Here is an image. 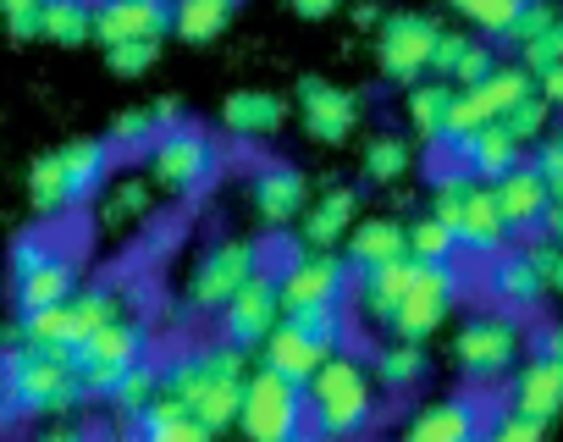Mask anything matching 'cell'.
I'll list each match as a JSON object with an SVG mask.
<instances>
[{
  "label": "cell",
  "instance_id": "cell-1",
  "mask_svg": "<svg viewBox=\"0 0 563 442\" xmlns=\"http://www.w3.org/2000/svg\"><path fill=\"white\" fill-rule=\"evenodd\" d=\"M0 393L12 398L18 420H62L89 404V382L78 371V349L12 338L0 349Z\"/></svg>",
  "mask_w": 563,
  "mask_h": 442
},
{
  "label": "cell",
  "instance_id": "cell-2",
  "mask_svg": "<svg viewBox=\"0 0 563 442\" xmlns=\"http://www.w3.org/2000/svg\"><path fill=\"white\" fill-rule=\"evenodd\" d=\"M243 376H249V349L238 343H210L199 354H183V360H166L161 365V393L183 398L205 431H221V426H238V404H243Z\"/></svg>",
  "mask_w": 563,
  "mask_h": 442
},
{
  "label": "cell",
  "instance_id": "cell-3",
  "mask_svg": "<svg viewBox=\"0 0 563 442\" xmlns=\"http://www.w3.org/2000/svg\"><path fill=\"white\" fill-rule=\"evenodd\" d=\"M305 404H310V426L321 437H360L376 426V409H382V387L371 376L365 360L332 349L316 376L305 382Z\"/></svg>",
  "mask_w": 563,
  "mask_h": 442
},
{
  "label": "cell",
  "instance_id": "cell-4",
  "mask_svg": "<svg viewBox=\"0 0 563 442\" xmlns=\"http://www.w3.org/2000/svg\"><path fill=\"white\" fill-rule=\"evenodd\" d=\"M111 177V139H73L34 161L29 172V205L40 221H56L78 205H89Z\"/></svg>",
  "mask_w": 563,
  "mask_h": 442
},
{
  "label": "cell",
  "instance_id": "cell-5",
  "mask_svg": "<svg viewBox=\"0 0 563 442\" xmlns=\"http://www.w3.org/2000/svg\"><path fill=\"white\" fill-rule=\"evenodd\" d=\"M117 316H128V294L111 288V283H95V288H78V294L62 299V305L18 310V327L7 332V343H12V338H29V343H67V349H78L95 327H106V321H117Z\"/></svg>",
  "mask_w": 563,
  "mask_h": 442
},
{
  "label": "cell",
  "instance_id": "cell-6",
  "mask_svg": "<svg viewBox=\"0 0 563 442\" xmlns=\"http://www.w3.org/2000/svg\"><path fill=\"white\" fill-rule=\"evenodd\" d=\"M144 155H150V177H155V188L172 194V199H194V194H205V188L216 183V172H221V150H216V139H210L205 128H194V122H166Z\"/></svg>",
  "mask_w": 563,
  "mask_h": 442
},
{
  "label": "cell",
  "instance_id": "cell-7",
  "mask_svg": "<svg viewBox=\"0 0 563 442\" xmlns=\"http://www.w3.org/2000/svg\"><path fill=\"white\" fill-rule=\"evenodd\" d=\"M238 426L254 442H294L310 426V404H305V382L282 376L271 365L243 376V404H238Z\"/></svg>",
  "mask_w": 563,
  "mask_h": 442
},
{
  "label": "cell",
  "instance_id": "cell-8",
  "mask_svg": "<svg viewBox=\"0 0 563 442\" xmlns=\"http://www.w3.org/2000/svg\"><path fill=\"white\" fill-rule=\"evenodd\" d=\"M7 277H12V299L18 310H45L78 294V261L45 239V233H23L7 255Z\"/></svg>",
  "mask_w": 563,
  "mask_h": 442
},
{
  "label": "cell",
  "instance_id": "cell-9",
  "mask_svg": "<svg viewBox=\"0 0 563 442\" xmlns=\"http://www.w3.org/2000/svg\"><path fill=\"white\" fill-rule=\"evenodd\" d=\"M519 354H525V327H519L514 310H486V316L464 321V332H459V343H453V360H459V371H464L475 387L503 382V376L519 365Z\"/></svg>",
  "mask_w": 563,
  "mask_h": 442
},
{
  "label": "cell",
  "instance_id": "cell-10",
  "mask_svg": "<svg viewBox=\"0 0 563 442\" xmlns=\"http://www.w3.org/2000/svg\"><path fill=\"white\" fill-rule=\"evenodd\" d=\"M459 294H464V277H459L453 261H420V272H415L409 294L398 299L387 332H393V338H420V343H426V338L442 332V321L459 310Z\"/></svg>",
  "mask_w": 563,
  "mask_h": 442
},
{
  "label": "cell",
  "instance_id": "cell-11",
  "mask_svg": "<svg viewBox=\"0 0 563 442\" xmlns=\"http://www.w3.org/2000/svg\"><path fill=\"white\" fill-rule=\"evenodd\" d=\"M139 360H150V327L139 316H117L78 343V371L89 382V398H106L117 387V376L133 371Z\"/></svg>",
  "mask_w": 563,
  "mask_h": 442
},
{
  "label": "cell",
  "instance_id": "cell-12",
  "mask_svg": "<svg viewBox=\"0 0 563 442\" xmlns=\"http://www.w3.org/2000/svg\"><path fill=\"white\" fill-rule=\"evenodd\" d=\"M254 272H265V250H260L254 239H221V244L205 250V261L194 266V277H188V305L205 310V316H216Z\"/></svg>",
  "mask_w": 563,
  "mask_h": 442
},
{
  "label": "cell",
  "instance_id": "cell-13",
  "mask_svg": "<svg viewBox=\"0 0 563 442\" xmlns=\"http://www.w3.org/2000/svg\"><path fill=\"white\" fill-rule=\"evenodd\" d=\"M552 239H541V244H503L492 261H486V288H492V299L497 305H508V310H536L547 294H552V283H547V261H552Z\"/></svg>",
  "mask_w": 563,
  "mask_h": 442
},
{
  "label": "cell",
  "instance_id": "cell-14",
  "mask_svg": "<svg viewBox=\"0 0 563 442\" xmlns=\"http://www.w3.org/2000/svg\"><path fill=\"white\" fill-rule=\"evenodd\" d=\"M437 23L426 12H393L376 23V56H382V73L393 84H420L431 73V51H437Z\"/></svg>",
  "mask_w": 563,
  "mask_h": 442
},
{
  "label": "cell",
  "instance_id": "cell-15",
  "mask_svg": "<svg viewBox=\"0 0 563 442\" xmlns=\"http://www.w3.org/2000/svg\"><path fill=\"white\" fill-rule=\"evenodd\" d=\"M221 338L227 343H238V349H260L265 343V332L282 321V316H288V310H282V294H276V277H265V272H254L221 310Z\"/></svg>",
  "mask_w": 563,
  "mask_h": 442
},
{
  "label": "cell",
  "instance_id": "cell-16",
  "mask_svg": "<svg viewBox=\"0 0 563 442\" xmlns=\"http://www.w3.org/2000/svg\"><path fill=\"white\" fill-rule=\"evenodd\" d=\"M343 288H349V261H338L332 250H310V244H305V255H294L288 266H282V277H276L282 310L332 305V299H343Z\"/></svg>",
  "mask_w": 563,
  "mask_h": 442
},
{
  "label": "cell",
  "instance_id": "cell-17",
  "mask_svg": "<svg viewBox=\"0 0 563 442\" xmlns=\"http://www.w3.org/2000/svg\"><path fill=\"white\" fill-rule=\"evenodd\" d=\"M299 122L316 144H343L360 122V100L338 89L332 78H305L299 84Z\"/></svg>",
  "mask_w": 563,
  "mask_h": 442
},
{
  "label": "cell",
  "instance_id": "cell-18",
  "mask_svg": "<svg viewBox=\"0 0 563 442\" xmlns=\"http://www.w3.org/2000/svg\"><path fill=\"white\" fill-rule=\"evenodd\" d=\"M166 34H172V0H95V45L166 40Z\"/></svg>",
  "mask_w": 563,
  "mask_h": 442
},
{
  "label": "cell",
  "instance_id": "cell-19",
  "mask_svg": "<svg viewBox=\"0 0 563 442\" xmlns=\"http://www.w3.org/2000/svg\"><path fill=\"white\" fill-rule=\"evenodd\" d=\"M459 255H475V261H492L508 239H514V228H508V216H503V205H497V194H492V183H470V199H464V210H459Z\"/></svg>",
  "mask_w": 563,
  "mask_h": 442
},
{
  "label": "cell",
  "instance_id": "cell-20",
  "mask_svg": "<svg viewBox=\"0 0 563 442\" xmlns=\"http://www.w3.org/2000/svg\"><path fill=\"white\" fill-rule=\"evenodd\" d=\"M492 194H497V205H503V216H508L514 233H536L541 216H547V205H552V188H547V177H541L536 161L508 166V172L492 183Z\"/></svg>",
  "mask_w": 563,
  "mask_h": 442
},
{
  "label": "cell",
  "instance_id": "cell-21",
  "mask_svg": "<svg viewBox=\"0 0 563 442\" xmlns=\"http://www.w3.org/2000/svg\"><path fill=\"white\" fill-rule=\"evenodd\" d=\"M249 199H254V216L265 221V228H288V221L305 216L310 188H305L299 166H260L254 183H249Z\"/></svg>",
  "mask_w": 563,
  "mask_h": 442
},
{
  "label": "cell",
  "instance_id": "cell-22",
  "mask_svg": "<svg viewBox=\"0 0 563 442\" xmlns=\"http://www.w3.org/2000/svg\"><path fill=\"white\" fill-rule=\"evenodd\" d=\"M481 431H486V415L475 398H437L404 420L409 442H475Z\"/></svg>",
  "mask_w": 563,
  "mask_h": 442
},
{
  "label": "cell",
  "instance_id": "cell-23",
  "mask_svg": "<svg viewBox=\"0 0 563 442\" xmlns=\"http://www.w3.org/2000/svg\"><path fill=\"white\" fill-rule=\"evenodd\" d=\"M155 177H106L100 188V205H95V221H100V233H133L144 228V221L155 216Z\"/></svg>",
  "mask_w": 563,
  "mask_h": 442
},
{
  "label": "cell",
  "instance_id": "cell-24",
  "mask_svg": "<svg viewBox=\"0 0 563 442\" xmlns=\"http://www.w3.org/2000/svg\"><path fill=\"white\" fill-rule=\"evenodd\" d=\"M508 404L525 409V415L558 420V415H563V360H552V354H530L525 365H514Z\"/></svg>",
  "mask_w": 563,
  "mask_h": 442
},
{
  "label": "cell",
  "instance_id": "cell-25",
  "mask_svg": "<svg viewBox=\"0 0 563 442\" xmlns=\"http://www.w3.org/2000/svg\"><path fill=\"white\" fill-rule=\"evenodd\" d=\"M282 122H288V106H282V95H271V89H238V95H227V106H221V128H227L232 139H243V144L276 139Z\"/></svg>",
  "mask_w": 563,
  "mask_h": 442
},
{
  "label": "cell",
  "instance_id": "cell-26",
  "mask_svg": "<svg viewBox=\"0 0 563 442\" xmlns=\"http://www.w3.org/2000/svg\"><path fill=\"white\" fill-rule=\"evenodd\" d=\"M415 272H420V255H409V250L393 255V261H382V266H365L360 272V310H365V321L387 327L393 310H398V299L409 294Z\"/></svg>",
  "mask_w": 563,
  "mask_h": 442
},
{
  "label": "cell",
  "instance_id": "cell-27",
  "mask_svg": "<svg viewBox=\"0 0 563 442\" xmlns=\"http://www.w3.org/2000/svg\"><path fill=\"white\" fill-rule=\"evenodd\" d=\"M453 155H459V166L470 172V177H486V183H497L508 166H519L525 161V144L503 128V122H486V128H475V133H464L459 144H453Z\"/></svg>",
  "mask_w": 563,
  "mask_h": 442
},
{
  "label": "cell",
  "instance_id": "cell-28",
  "mask_svg": "<svg viewBox=\"0 0 563 442\" xmlns=\"http://www.w3.org/2000/svg\"><path fill=\"white\" fill-rule=\"evenodd\" d=\"M260 349H265V365H271V371L294 376V382H310V376H316V365L332 354V349H327V343H316L294 316H282V321L265 332V343H260Z\"/></svg>",
  "mask_w": 563,
  "mask_h": 442
},
{
  "label": "cell",
  "instance_id": "cell-29",
  "mask_svg": "<svg viewBox=\"0 0 563 442\" xmlns=\"http://www.w3.org/2000/svg\"><path fill=\"white\" fill-rule=\"evenodd\" d=\"M426 371H431V360H426L420 338H393L371 354V376H376L382 393H409V387L426 382Z\"/></svg>",
  "mask_w": 563,
  "mask_h": 442
},
{
  "label": "cell",
  "instance_id": "cell-30",
  "mask_svg": "<svg viewBox=\"0 0 563 442\" xmlns=\"http://www.w3.org/2000/svg\"><path fill=\"white\" fill-rule=\"evenodd\" d=\"M139 437H150V442H205L210 431H205V420H199L183 398L155 393V398L144 404V415H139Z\"/></svg>",
  "mask_w": 563,
  "mask_h": 442
},
{
  "label": "cell",
  "instance_id": "cell-31",
  "mask_svg": "<svg viewBox=\"0 0 563 442\" xmlns=\"http://www.w3.org/2000/svg\"><path fill=\"white\" fill-rule=\"evenodd\" d=\"M354 216H360L354 188H332V194H321V199L310 205V216H305V244H310V250H332V244H343L349 228H354Z\"/></svg>",
  "mask_w": 563,
  "mask_h": 442
},
{
  "label": "cell",
  "instance_id": "cell-32",
  "mask_svg": "<svg viewBox=\"0 0 563 442\" xmlns=\"http://www.w3.org/2000/svg\"><path fill=\"white\" fill-rule=\"evenodd\" d=\"M155 393H161V365L139 360L133 371H122V376H117V387H111L100 404H111L117 431H139V415H144V404H150Z\"/></svg>",
  "mask_w": 563,
  "mask_h": 442
},
{
  "label": "cell",
  "instance_id": "cell-33",
  "mask_svg": "<svg viewBox=\"0 0 563 442\" xmlns=\"http://www.w3.org/2000/svg\"><path fill=\"white\" fill-rule=\"evenodd\" d=\"M409 250V233H404V221L393 216H376V221H360V228H349V266H382L393 255Z\"/></svg>",
  "mask_w": 563,
  "mask_h": 442
},
{
  "label": "cell",
  "instance_id": "cell-34",
  "mask_svg": "<svg viewBox=\"0 0 563 442\" xmlns=\"http://www.w3.org/2000/svg\"><path fill=\"white\" fill-rule=\"evenodd\" d=\"M238 12V0H172V34L188 45H210Z\"/></svg>",
  "mask_w": 563,
  "mask_h": 442
},
{
  "label": "cell",
  "instance_id": "cell-35",
  "mask_svg": "<svg viewBox=\"0 0 563 442\" xmlns=\"http://www.w3.org/2000/svg\"><path fill=\"white\" fill-rule=\"evenodd\" d=\"M448 106H453V84L448 78H420L409 84V122L426 144H442V128H448Z\"/></svg>",
  "mask_w": 563,
  "mask_h": 442
},
{
  "label": "cell",
  "instance_id": "cell-36",
  "mask_svg": "<svg viewBox=\"0 0 563 442\" xmlns=\"http://www.w3.org/2000/svg\"><path fill=\"white\" fill-rule=\"evenodd\" d=\"M166 122H183V111H177L172 100H161V106H150V111H122V117L111 122V150H150Z\"/></svg>",
  "mask_w": 563,
  "mask_h": 442
},
{
  "label": "cell",
  "instance_id": "cell-37",
  "mask_svg": "<svg viewBox=\"0 0 563 442\" xmlns=\"http://www.w3.org/2000/svg\"><path fill=\"white\" fill-rule=\"evenodd\" d=\"M45 40L51 45H89L95 40V7L89 0H45Z\"/></svg>",
  "mask_w": 563,
  "mask_h": 442
},
{
  "label": "cell",
  "instance_id": "cell-38",
  "mask_svg": "<svg viewBox=\"0 0 563 442\" xmlns=\"http://www.w3.org/2000/svg\"><path fill=\"white\" fill-rule=\"evenodd\" d=\"M448 7H453L464 23H475L486 40H508V29L519 23V12L530 7V0H448Z\"/></svg>",
  "mask_w": 563,
  "mask_h": 442
},
{
  "label": "cell",
  "instance_id": "cell-39",
  "mask_svg": "<svg viewBox=\"0 0 563 442\" xmlns=\"http://www.w3.org/2000/svg\"><path fill=\"white\" fill-rule=\"evenodd\" d=\"M404 233H409V255H420V261H459V233L448 228L442 216H415V221H404Z\"/></svg>",
  "mask_w": 563,
  "mask_h": 442
},
{
  "label": "cell",
  "instance_id": "cell-40",
  "mask_svg": "<svg viewBox=\"0 0 563 442\" xmlns=\"http://www.w3.org/2000/svg\"><path fill=\"white\" fill-rule=\"evenodd\" d=\"M316 343H327V349H343L349 343V316H343V299H332V305H299V310H288Z\"/></svg>",
  "mask_w": 563,
  "mask_h": 442
},
{
  "label": "cell",
  "instance_id": "cell-41",
  "mask_svg": "<svg viewBox=\"0 0 563 442\" xmlns=\"http://www.w3.org/2000/svg\"><path fill=\"white\" fill-rule=\"evenodd\" d=\"M409 172V144L398 139V133H382V139H371V150H365V177L371 183H398Z\"/></svg>",
  "mask_w": 563,
  "mask_h": 442
},
{
  "label": "cell",
  "instance_id": "cell-42",
  "mask_svg": "<svg viewBox=\"0 0 563 442\" xmlns=\"http://www.w3.org/2000/svg\"><path fill=\"white\" fill-rule=\"evenodd\" d=\"M497 122H503V128H508L519 144H541V133H547V122H552V106H547V100L530 89V95H525L519 106H508Z\"/></svg>",
  "mask_w": 563,
  "mask_h": 442
},
{
  "label": "cell",
  "instance_id": "cell-43",
  "mask_svg": "<svg viewBox=\"0 0 563 442\" xmlns=\"http://www.w3.org/2000/svg\"><path fill=\"white\" fill-rule=\"evenodd\" d=\"M106 62L117 78H139L161 62V40H122V45H106Z\"/></svg>",
  "mask_w": 563,
  "mask_h": 442
},
{
  "label": "cell",
  "instance_id": "cell-44",
  "mask_svg": "<svg viewBox=\"0 0 563 442\" xmlns=\"http://www.w3.org/2000/svg\"><path fill=\"white\" fill-rule=\"evenodd\" d=\"M0 29L12 40H40L45 34V0H0Z\"/></svg>",
  "mask_w": 563,
  "mask_h": 442
},
{
  "label": "cell",
  "instance_id": "cell-45",
  "mask_svg": "<svg viewBox=\"0 0 563 442\" xmlns=\"http://www.w3.org/2000/svg\"><path fill=\"white\" fill-rule=\"evenodd\" d=\"M547 426L552 420H541V415H525V409H503L497 420H486V437H497V442H536V437H547Z\"/></svg>",
  "mask_w": 563,
  "mask_h": 442
},
{
  "label": "cell",
  "instance_id": "cell-46",
  "mask_svg": "<svg viewBox=\"0 0 563 442\" xmlns=\"http://www.w3.org/2000/svg\"><path fill=\"white\" fill-rule=\"evenodd\" d=\"M519 62L530 67V73H547V67H558L563 62V18H552L536 40H525L519 45Z\"/></svg>",
  "mask_w": 563,
  "mask_h": 442
},
{
  "label": "cell",
  "instance_id": "cell-47",
  "mask_svg": "<svg viewBox=\"0 0 563 442\" xmlns=\"http://www.w3.org/2000/svg\"><path fill=\"white\" fill-rule=\"evenodd\" d=\"M470 183H475V177H470L464 166H459L453 177H442L437 194H431V216H442L448 228H459V210H464V199H470Z\"/></svg>",
  "mask_w": 563,
  "mask_h": 442
},
{
  "label": "cell",
  "instance_id": "cell-48",
  "mask_svg": "<svg viewBox=\"0 0 563 442\" xmlns=\"http://www.w3.org/2000/svg\"><path fill=\"white\" fill-rule=\"evenodd\" d=\"M492 67H497V56H492V45H481V40H470V51L459 56V67H453V78H448V84H453V89H470V84H481V78H486Z\"/></svg>",
  "mask_w": 563,
  "mask_h": 442
},
{
  "label": "cell",
  "instance_id": "cell-49",
  "mask_svg": "<svg viewBox=\"0 0 563 442\" xmlns=\"http://www.w3.org/2000/svg\"><path fill=\"white\" fill-rule=\"evenodd\" d=\"M536 166L552 188V199H563V128L558 133H541V150H536Z\"/></svg>",
  "mask_w": 563,
  "mask_h": 442
},
{
  "label": "cell",
  "instance_id": "cell-50",
  "mask_svg": "<svg viewBox=\"0 0 563 442\" xmlns=\"http://www.w3.org/2000/svg\"><path fill=\"white\" fill-rule=\"evenodd\" d=\"M464 51H470V34L442 29V34H437V51H431V73H437V78H453V67H459Z\"/></svg>",
  "mask_w": 563,
  "mask_h": 442
},
{
  "label": "cell",
  "instance_id": "cell-51",
  "mask_svg": "<svg viewBox=\"0 0 563 442\" xmlns=\"http://www.w3.org/2000/svg\"><path fill=\"white\" fill-rule=\"evenodd\" d=\"M552 18H558V12H552V0H530V7L519 12V23L508 29V45H525V40H536V34L552 23Z\"/></svg>",
  "mask_w": 563,
  "mask_h": 442
},
{
  "label": "cell",
  "instance_id": "cell-52",
  "mask_svg": "<svg viewBox=\"0 0 563 442\" xmlns=\"http://www.w3.org/2000/svg\"><path fill=\"white\" fill-rule=\"evenodd\" d=\"M536 95H541L552 111H563V62L547 67V73H536Z\"/></svg>",
  "mask_w": 563,
  "mask_h": 442
},
{
  "label": "cell",
  "instance_id": "cell-53",
  "mask_svg": "<svg viewBox=\"0 0 563 442\" xmlns=\"http://www.w3.org/2000/svg\"><path fill=\"white\" fill-rule=\"evenodd\" d=\"M541 239H552V244H563V199H552L547 205V216H541V228H536Z\"/></svg>",
  "mask_w": 563,
  "mask_h": 442
},
{
  "label": "cell",
  "instance_id": "cell-54",
  "mask_svg": "<svg viewBox=\"0 0 563 442\" xmlns=\"http://www.w3.org/2000/svg\"><path fill=\"white\" fill-rule=\"evenodd\" d=\"M338 7H343V0H294V12H299V18H332Z\"/></svg>",
  "mask_w": 563,
  "mask_h": 442
},
{
  "label": "cell",
  "instance_id": "cell-55",
  "mask_svg": "<svg viewBox=\"0 0 563 442\" xmlns=\"http://www.w3.org/2000/svg\"><path fill=\"white\" fill-rule=\"evenodd\" d=\"M536 354H552V360H563V327H547V332H541V343H536Z\"/></svg>",
  "mask_w": 563,
  "mask_h": 442
},
{
  "label": "cell",
  "instance_id": "cell-56",
  "mask_svg": "<svg viewBox=\"0 0 563 442\" xmlns=\"http://www.w3.org/2000/svg\"><path fill=\"white\" fill-rule=\"evenodd\" d=\"M547 283L563 294V244H558V250H552V261H547Z\"/></svg>",
  "mask_w": 563,
  "mask_h": 442
}]
</instances>
